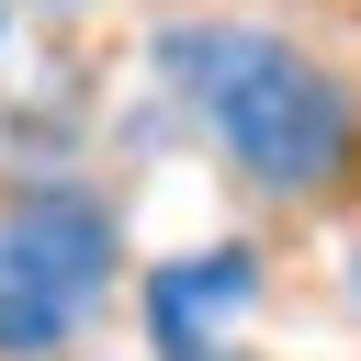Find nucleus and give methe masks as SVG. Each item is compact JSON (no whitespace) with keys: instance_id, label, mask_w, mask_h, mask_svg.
<instances>
[{"instance_id":"423d86ee","label":"nucleus","mask_w":361,"mask_h":361,"mask_svg":"<svg viewBox=\"0 0 361 361\" xmlns=\"http://www.w3.org/2000/svg\"><path fill=\"white\" fill-rule=\"evenodd\" d=\"M0 34H11V11H0Z\"/></svg>"},{"instance_id":"20e7f679","label":"nucleus","mask_w":361,"mask_h":361,"mask_svg":"<svg viewBox=\"0 0 361 361\" xmlns=\"http://www.w3.org/2000/svg\"><path fill=\"white\" fill-rule=\"evenodd\" d=\"M45 11H79V0H45Z\"/></svg>"},{"instance_id":"7ed1b4c3","label":"nucleus","mask_w":361,"mask_h":361,"mask_svg":"<svg viewBox=\"0 0 361 361\" xmlns=\"http://www.w3.org/2000/svg\"><path fill=\"white\" fill-rule=\"evenodd\" d=\"M248 293H259V259H248V248L169 259V271H158V293H147V316H158V350H169V361H214V316H237Z\"/></svg>"},{"instance_id":"f03ea898","label":"nucleus","mask_w":361,"mask_h":361,"mask_svg":"<svg viewBox=\"0 0 361 361\" xmlns=\"http://www.w3.org/2000/svg\"><path fill=\"white\" fill-rule=\"evenodd\" d=\"M102 271H113V214H102V203H79V192L11 203V214H0V350H11V361L56 350V338L90 316Z\"/></svg>"},{"instance_id":"f257e3e1","label":"nucleus","mask_w":361,"mask_h":361,"mask_svg":"<svg viewBox=\"0 0 361 361\" xmlns=\"http://www.w3.org/2000/svg\"><path fill=\"white\" fill-rule=\"evenodd\" d=\"M158 68H169V90L203 113V135H214L259 192H327V180L350 169L361 113H350V90H338L316 56H293L282 34H259V23H169V34H158Z\"/></svg>"},{"instance_id":"39448f33","label":"nucleus","mask_w":361,"mask_h":361,"mask_svg":"<svg viewBox=\"0 0 361 361\" xmlns=\"http://www.w3.org/2000/svg\"><path fill=\"white\" fill-rule=\"evenodd\" d=\"M350 293H361V259H350Z\"/></svg>"}]
</instances>
